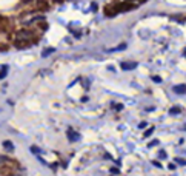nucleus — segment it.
<instances>
[{
	"label": "nucleus",
	"instance_id": "obj_2",
	"mask_svg": "<svg viewBox=\"0 0 186 176\" xmlns=\"http://www.w3.org/2000/svg\"><path fill=\"white\" fill-rule=\"evenodd\" d=\"M134 67H135V63H121V70H131Z\"/></svg>",
	"mask_w": 186,
	"mask_h": 176
},
{
	"label": "nucleus",
	"instance_id": "obj_5",
	"mask_svg": "<svg viewBox=\"0 0 186 176\" xmlns=\"http://www.w3.org/2000/svg\"><path fill=\"white\" fill-rule=\"evenodd\" d=\"M185 90H186L185 87H177V88H175V91H185Z\"/></svg>",
	"mask_w": 186,
	"mask_h": 176
},
{
	"label": "nucleus",
	"instance_id": "obj_4",
	"mask_svg": "<svg viewBox=\"0 0 186 176\" xmlns=\"http://www.w3.org/2000/svg\"><path fill=\"white\" fill-rule=\"evenodd\" d=\"M31 151H32V153H42L40 148H37V147H31Z\"/></svg>",
	"mask_w": 186,
	"mask_h": 176
},
{
	"label": "nucleus",
	"instance_id": "obj_6",
	"mask_svg": "<svg viewBox=\"0 0 186 176\" xmlns=\"http://www.w3.org/2000/svg\"><path fill=\"white\" fill-rule=\"evenodd\" d=\"M5 74H6V70H3L2 73H0V79H3V77H5Z\"/></svg>",
	"mask_w": 186,
	"mask_h": 176
},
{
	"label": "nucleus",
	"instance_id": "obj_3",
	"mask_svg": "<svg viewBox=\"0 0 186 176\" xmlns=\"http://www.w3.org/2000/svg\"><path fill=\"white\" fill-rule=\"evenodd\" d=\"M3 147H5V148H8V150H13V144H11L9 142V141H5V142H3Z\"/></svg>",
	"mask_w": 186,
	"mask_h": 176
},
{
	"label": "nucleus",
	"instance_id": "obj_1",
	"mask_svg": "<svg viewBox=\"0 0 186 176\" xmlns=\"http://www.w3.org/2000/svg\"><path fill=\"white\" fill-rule=\"evenodd\" d=\"M68 137H69L71 141H77V139H78V137H80V136H78L77 133H74L73 130H69V131H68Z\"/></svg>",
	"mask_w": 186,
	"mask_h": 176
}]
</instances>
